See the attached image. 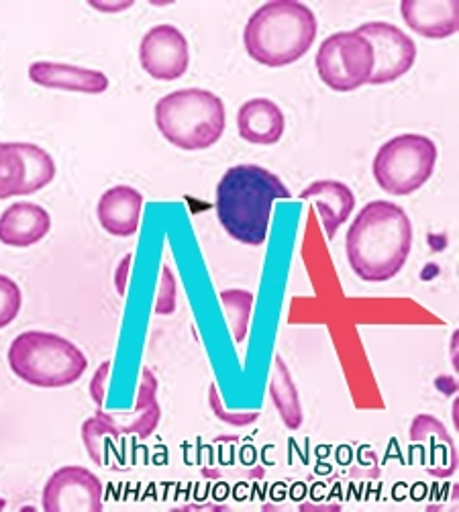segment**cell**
I'll return each instance as SVG.
<instances>
[{"instance_id":"23","label":"cell","mask_w":459,"mask_h":512,"mask_svg":"<svg viewBox=\"0 0 459 512\" xmlns=\"http://www.w3.org/2000/svg\"><path fill=\"white\" fill-rule=\"evenodd\" d=\"M176 311V278L168 266L162 268V282H160V294L156 313L158 315H172Z\"/></svg>"},{"instance_id":"18","label":"cell","mask_w":459,"mask_h":512,"mask_svg":"<svg viewBox=\"0 0 459 512\" xmlns=\"http://www.w3.org/2000/svg\"><path fill=\"white\" fill-rule=\"evenodd\" d=\"M270 396L276 406V411L284 423L286 429L296 431L302 427V404L296 390V384L292 380V374L280 355L274 357V370L270 378Z\"/></svg>"},{"instance_id":"16","label":"cell","mask_w":459,"mask_h":512,"mask_svg":"<svg viewBox=\"0 0 459 512\" xmlns=\"http://www.w3.org/2000/svg\"><path fill=\"white\" fill-rule=\"evenodd\" d=\"M239 137L251 145H276L286 131V117L270 98H251L237 111Z\"/></svg>"},{"instance_id":"14","label":"cell","mask_w":459,"mask_h":512,"mask_svg":"<svg viewBox=\"0 0 459 512\" xmlns=\"http://www.w3.org/2000/svg\"><path fill=\"white\" fill-rule=\"evenodd\" d=\"M29 80L41 88L80 94H102L111 84L105 72L58 62H33L29 66Z\"/></svg>"},{"instance_id":"24","label":"cell","mask_w":459,"mask_h":512,"mask_svg":"<svg viewBox=\"0 0 459 512\" xmlns=\"http://www.w3.org/2000/svg\"><path fill=\"white\" fill-rule=\"evenodd\" d=\"M209 402H211L213 413H215L221 421H225V423H229V425H237V427H241V425L253 423L255 419H258V415H255V413H253V415H229V413H225L215 384H211V388H209Z\"/></svg>"},{"instance_id":"21","label":"cell","mask_w":459,"mask_h":512,"mask_svg":"<svg viewBox=\"0 0 459 512\" xmlns=\"http://www.w3.org/2000/svg\"><path fill=\"white\" fill-rule=\"evenodd\" d=\"M221 304L225 309L227 321L231 325L235 343H243L249 331V319L253 309V294L247 290H223Z\"/></svg>"},{"instance_id":"6","label":"cell","mask_w":459,"mask_h":512,"mask_svg":"<svg viewBox=\"0 0 459 512\" xmlns=\"http://www.w3.org/2000/svg\"><path fill=\"white\" fill-rule=\"evenodd\" d=\"M437 160L439 149L431 137L402 133L378 149L372 174L386 194L408 196L431 180Z\"/></svg>"},{"instance_id":"2","label":"cell","mask_w":459,"mask_h":512,"mask_svg":"<svg viewBox=\"0 0 459 512\" xmlns=\"http://www.w3.org/2000/svg\"><path fill=\"white\" fill-rule=\"evenodd\" d=\"M290 196L288 186L274 172L239 164L229 168L217 184V219L231 239L260 247L268 239L274 202Z\"/></svg>"},{"instance_id":"8","label":"cell","mask_w":459,"mask_h":512,"mask_svg":"<svg viewBox=\"0 0 459 512\" xmlns=\"http://www.w3.org/2000/svg\"><path fill=\"white\" fill-rule=\"evenodd\" d=\"M355 31L370 41L374 51V72L370 78L372 86L396 82L413 70L417 62V43L400 27L386 21H372L357 27Z\"/></svg>"},{"instance_id":"5","label":"cell","mask_w":459,"mask_h":512,"mask_svg":"<svg viewBox=\"0 0 459 512\" xmlns=\"http://www.w3.org/2000/svg\"><path fill=\"white\" fill-rule=\"evenodd\" d=\"M9 368L25 384L35 388H66L76 384L88 370V357L70 339L25 331L9 347Z\"/></svg>"},{"instance_id":"26","label":"cell","mask_w":459,"mask_h":512,"mask_svg":"<svg viewBox=\"0 0 459 512\" xmlns=\"http://www.w3.org/2000/svg\"><path fill=\"white\" fill-rule=\"evenodd\" d=\"M135 3L133 0H123V3H105V0H90L88 7L98 11V13H107V15H117V13H123L127 9H131Z\"/></svg>"},{"instance_id":"28","label":"cell","mask_w":459,"mask_h":512,"mask_svg":"<svg viewBox=\"0 0 459 512\" xmlns=\"http://www.w3.org/2000/svg\"><path fill=\"white\" fill-rule=\"evenodd\" d=\"M5 508H7V500L0 498V510H5Z\"/></svg>"},{"instance_id":"15","label":"cell","mask_w":459,"mask_h":512,"mask_svg":"<svg viewBox=\"0 0 459 512\" xmlns=\"http://www.w3.org/2000/svg\"><path fill=\"white\" fill-rule=\"evenodd\" d=\"M51 231V215L35 202H15L0 215V243L7 247H33Z\"/></svg>"},{"instance_id":"3","label":"cell","mask_w":459,"mask_h":512,"mask_svg":"<svg viewBox=\"0 0 459 512\" xmlns=\"http://www.w3.org/2000/svg\"><path fill=\"white\" fill-rule=\"evenodd\" d=\"M319 33L313 9L298 0H270L243 29L247 56L266 68H284L309 54Z\"/></svg>"},{"instance_id":"9","label":"cell","mask_w":459,"mask_h":512,"mask_svg":"<svg viewBox=\"0 0 459 512\" xmlns=\"http://www.w3.org/2000/svg\"><path fill=\"white\" fill-rule=\"evenodd\" d=\"M105 486L82 466H66L49 476L41 492L45 512H100Z\"/></svg>"},{"instance_id":"13","label":"cell","mask_w":459,"mask_h":512,"mask_svg":"<svg viewBox=\"0 0 459 512\" xmlns=\"http://www.w3.org/2000/svg\"><path fill=\"white\" fill-rule=\"evenodd\" d=\"M143 211V194L127 184L109 188L96 204L100 227L113 237H133L139 231Z\"/></svg>"},{"instance_id":"4","label":"cell","mask_w":459,"mask_h":512,"mask_svg":"<svg viewBox=\"0 0 459 512\" xmlns=\"http://www.w3.org/2000/svg\"><path fill=\"white\" fill-rule=\"evenodd\" d=\"M153 119L160 135L182 151H204L219 143L227 127L221 96L204 88H184L156 102Z\"/></svg>"},{"instance_id":"7","label":"cell","mask_w":459,"mask_h":512,"mask_svg":"<svg viewBox=\"0 0 459 512\" xmlns=\"http://www.w3.org/2000/svg\"><path fill=\"white\" fill-rule=\"evenodd\" d=\"M315 66L327 88L333 92H353L370 84L374 51L364 35L357 31H339L319 45Z\"/></svg>"},{"instance_id":"12","label":"cell","mask_w":459,"mask_h":512,"mask_svg":"<svg viewBox=\"0 0 459 512\" xmlns=\"http://www.w3.org/2000/svg\"><path fill=\"white\" fill-rule=\"evenodd\" d=\"M402 21L413 33L441 41L459 31V0H402Z\"/></svg>"},{"instance_id":"1","label":"cell","mask_w":459,"mask_h":512,"mask_svg":"<svg viewBox=\"0 0 459 512\" xmlns=\"http://www.w3.org/2000/svg\"><path fill=\"white\" fill-rule=\"evenodd\" d=\"M413 249V223L390 200H372L357 213L345 237L351 272L368 282H390L400 274Z\"/></svg>"},{"instance_id":"22","label":"cell","mask_w":459,"mask_h":512,"mask_svg":"<svg viewBox=\"0 0 459 512\" xmlns=\"http://www.w3.org/2000/svg\"><path fill=\"white\" fill-rule=\"evenodd\" d=\"M23 306V292L19 288V284L0 274V329L9 327L21 313Z\"/></svg>"},{"instance_id":"10","label":"cell","mask_w":459,"mask_h":512,"mask_svg":"<svg viewBox=\"0 0 459 512\" xmlns=\"http://www.w3.org/2000/svg\"><path fill=\"white\" fill-rule=\"evenodd\" d=\"M139 62L153 80H180L190 66V45L186 35L174 25L151 27L139 43Z\"/></svg>"},{"instance_id":"25","label":"cell","mask_w":459,"mask_h":512,"mask_svg":"<svg viewBox=\"0 0 459 512\" xmlns=\"http://www.w3.org/2000/svg\"><path fill=\"white\" fill-rule=\"evenodd\" d=\"M109 372H111V362H105L96 370V374L92 378L90 394H92V400L96 406H102V400H105V384L109 380Z\"/></svg>"},{"instance_id":"11","label":"cell","mask_w":459,"mask_h":512,"mask_svg":"<svg viewBox=\"0 0 459 512\" xmlns=\"http://www.w3.org/2000/svg\"><path fill=\"white\" fill-rule=\"evenodd\" d=\"M94 417L102 431L111 439H117L119 435H135L137 439L145 441L153 435V431L158 429L162 421V408L158 402V378L153 376L149 368H143L133 413L109 415L102 411V406H96Z\"/></svg>"},{"instance_id":"19","label":"cell","mask_w":459,"mask_h":512,"mask_svg":"<svg viewBox=\"0 0 459 512\" xmlns=\"http://www.w3.org/2000/svg\"><path fill=\"white\" fill-rule=\"evenodd\" d=\"M27 164L19 143L0 141V200L25 196Z\"/></svg>"},{"instance_id":"20","label":"cell","mask_w":459,"mask_h":512,"mask_svg":"<svg viewBox=\"0 0 459 512\" xmlns=\"http://www.w3.org/2000/svg\"><path fill=\"white\" fill-rule=\"evenodd\" d=\"M19 147L23 151V158L27 164L25 196H29L54 182L58 168H56L54 158H51L43 147H39L35 143H19Z\"/></svg>"},{"instance_id":"17","label":"cell","mask_w":459,"mask_h":512,"mask_svg":"<svg viewBox=\"0 0 459 512\" xmlns=\"http://www.w3.org/2000/svg\"><path fill=\"white\" fill-rule=\"evenodd\" d=\"M300 198L311 200L317 207L327 239L337 235L341 225L347 223L355 209V194L345 182L339 180H317L300 192Z\"/></svg>"},{"instance_id":"27","label":"cell","mask_w":459,"mask_h":512,"mask_svg":"<svg viewBox=\"0 0 459 512\" xmlns=\"http://www.w3.org/2000/svg\"><path fill=\"white\" fill-rule=\"evenodd\" d=\"M129 262H131V255H127V258L123 260V266H121V270H119L117 286H119V292H121V294L125 292V272H127V266H129Z\"/></svg>"}]
</instances>
